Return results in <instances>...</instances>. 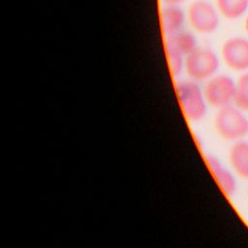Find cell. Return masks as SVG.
I'll list each match as a JSON object with an SVG mask.
<instances>
[{
  "mask_svg": "<svg viewBox=\"0 0 248 248\" xmlns=\"http://www.w3.org/2000/svg\"><path fill=\"white\" fill-rule=\"evenodd\" d=\"M242 111L231 105L218 108L214 117V128L222 139L239 140L248 135V119Z\"/></svg>",
  "mask_w": 248,
  "mask_h": 248,
  "instance_id": "obj_1",
  "label": "cell"
},
{
  "mask_svg": "<svg viewBox=\"0 0 248 248\" xmlns=\"http://www.w3.org/2000/svg\"><path fill=\"white\" fill-rule=\"evenodd\" d=\"M177 99L185 118L189 121L201 120L206 112V101L203 90L197 81L188 79L179 81L175 86Z\"/></svg>",
  "mask_w": 248,
  "mask_h": 248,
  "instance_id": "obj_2",
  "label": "cell"
},
{
  "mask_svg": "<svg viewBox=\"0 0 248 248\" xmlns=\"http://www.w3.org/2000/svg\"><path fill=\"white\" fill-rule=\"evenodd\" d=\"M219 67L216 53L205 47H197L184 58V71L190 79L199 81L208 80L214 76Z\"/></svg>",
  "mask_w": 248,
  "mask_h": 248,
  "instance_id": "obj_3",
  "label": "cell"
},
{
  "mask_svg": "<svg viewBox=\"0 0 248 248\" xmlns=\"http://www.w3.org/2000/svg\"><path fill=\"white\" fill-rule=\"evenodd\" d=\"M187 20L190 26L202 34L214 32L219 25L218 10L206 0H195L187 9Z\"/></svg>",
  "mask_w": 248,
  "mask_h": 248,
  "instance_id": "obj_4",
  "label": "cell"
},
{
  "mask_svg": "<svg viewBox=\"0 0 248 248\" xmlns=\"http://www.w3.org/2000/svg\"><path fill=\"white\" fill-rule=\"evenodd\" d=\"M202 90L206 103L211 107L221 108L233 102L235 82L226 75L213 76L206 81Z\"/></svg>",
  "mask_w": 248,
  "mask_h": 248,
  "instance_id": "obj_5",
  "label": "cell"
},
{
  "mask_svg": "<svg viewBox=\"0 0 248 248\" xmlns=\"http://www.w3.org/2000/svg\"><path fill=\"white\" fill-rule=\"evenodd\" d=\"M221 55L225 64L232 70H248V40L242 37L228 39L222 46Z\"/></svg>",
  "mask_w": 248,
  "mask_h": 248,
  "instance_id": "obj_6",
  "label": "cell"
},
{
  "mask_svg": "<svg viewBox=\"0 0 248 248\" xmlns=\"http://www.w3.org/2000/svg\"><path fill=\"white\" fill-rule=\"evenodd\" d=\"M185 19L186 14L177 4H165L161 9L160 23L166 37L181 30Z\"/></svg>",
  "mask_w": 248,
  "mask_h": 248,
  "instance_id": "obj_7",
  "label": "cell"
},
{
  "mask_svg": "<svg viewBox=\"0 0 248 248\" xmlns=\"http://www.w3.org/2000/svg\"><path fill=\"white\" fill-rule=\"evenodd\" d=\"M207 166L225 195L231 197L236 190V181L232 172L213 156L206 157Z\"/></svg>",
  "mask_w": 248,
  "mask_h": 248,
  "instance_id": "obj_8",
  "label": "cell"
},
{
  "mask_svg": "<svg viewBox=\"0 0 248 248\" xmlns=\"http://www.w3.org/2000/svg\"><path fill=\"white\" fill-rule=\"evenodd\" d=\"M229 161L232 170L242 178H248V142L236 140L229 152Z\"/></svg>",
  "mask_w": 248,
  "mask_h": 248,
  "instance_id": "obj_9",
  "label": "cell"
},
{
  "mask_svg": "<svg viewBox=\"0 0 248 248\" xmlns=\"http://www.w3.org/2000/svg\"><path fill=\"white\" fill-rule=\"evenodd\" d=\"M197 47L196 37L189 31L181 29L170 36H167L166 48L174 50L184 57Z\"/></svg>",
  "mask_w": 248,
  "mask_h": 248,
  "instance_id": "obj_10",
  "label": "cell"
},
{
  "mask_svg": "<svg viewBox=\"0 0 248 248\" xmlns=\"http://www.w3.org/2000/svg\"><path fill=\"white\" fill-rule=\"evenodd\" d=\"M218 12L226 18L240 17L248 8V0H216Z\"/></svg>",
  "mask_w": 248,
  "mask_h": 248,
  "instance_id": "obj_11",
  "label": "cell"
},
{
  "mask_svg": "<svg viewBox=\"0 0 248 248\" xmlns=\"http://www.w3.org/2000/svg\"><path fill=\"white\" fill-rule=\"evenodd\" d=\"M233 104L241 110L248 111V73L241 75L235 82Z\"/></svg>",
  "mask_w": 248,
  "mask_h": 248,
  "instance_id": "obj_12",
  "label": "cell"
},
{
  "mask_svg": "<svg viewBox=\"0 0 248 248\" xmlns=\"http://www.w3.org/2000/svg\"><path fill=\"white\" fill-rule=\"evenodd\" d=\"M167 60L169 69L172 76H177L184 69V56L179 54L178 52L171 50L170 48H166Z\"/></svg>",
  "mask_w": 248,
  "mask_h": 248,
  "instance_id": "obj_13",
  "label": "cell"
},
{
  "mask_svg": "<svg viewBox=\"0 0 248 248\" xmlns=\"http://www.w3.org/2000/svg\"><path fill=\"white\" fill-rule=\"evenodd\" d=\"M184 0H163V2L165 4H177L179 5L180 3H182Z\"/></svg>",
  "mask_w": 248,
  "mask_h": 248,
  "instance_id": "obj_14",
  "label": "cell"
},
{
  "mask_svg": "<svg viewBox=\"0 0 248 248\" xmlns=\"http://www.w3.org/2000/svg\"><path fill=\"white\" fill-rule=\"evenodd\" d=\"M244 27H245V30H246V32H247V34H248V16H247V17H246V19H245Z\"/></svg>",
  "mask_w": 248,
  "mask_h": 248,
  "instance_id": "obj_15",
  "label": "cell"
}]
</instances>
